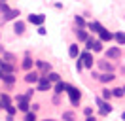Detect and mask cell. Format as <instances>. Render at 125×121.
<instances>
[{"instance_id":"24","label":"cell","mask_w":125,"mask_h":121,"mask_svg":"<svg viewBox=\"0 0 125 121\" xmlns=\"http://www.w3.org/2000/svg\"><path fill=\"white\" fill-rule=\"evenodd\" d=\"M112 95L117 97V98H121L125 95V91H123V87H116V89H112Z\"/></svg>"},{"instance_id":"10","label":"cell","mask_w":125,"mask_h":121,"mask_svg":"<svg viewBox=\"0 0 125 121\" xmlns=\"http://www.w3.org/2000/svg\"><path fill=\"white\" fill-rule=\"evenodd\" d=\"M2 81H6L8 85H13V83H15V78L11 76V72H4V74H2Z\"/></svg>"},{"instance_id":"35","label":"cell","mask_w":125,"mask_h":121,"mask_svg":"<svg viewBox=\"0 0 125 121\" xmlns=\"http://www.w3.org/2000/svg\"><path fill=\"white\" fill-rule=\"evenodd\" d=\"M83 113H85V115H91V113H93V108H85V110H83Z\"/></svg>"},{"instance_id":"28","label":"cell","mask_w":125,"mask_h":121,"mask_svg":"<svg viewBox=\"0 0 125 121\" xmlns=\"http://www.w3.org/2000/svg\"><path fill=\"white\" fill-rule=\"evenodd\" d=\"M47 78H49V81H59L61 78H59V74H55V72H49L47 74Z\"/></svg>"},{"instance_id":"18","label":"cell","mask_w":125,"mask_h":121,"mask_svg":"<svg viewBox=\"0 0 125 121\" xmlns=\"http://www.w3.org/2000/svg\"><path fill=\"white\" fill-rule=\"evenodd\" d=\"M36 66L42 68V70H46V72H51V64H49V62H44V60H36Z\"/></svg>"},{"instance_id":"13","label":"cell","mask_w":125,"mask_h":121,"mask_svg":"<svg viewBox=\"0 0 125 121\" xmlns=\"http://www.w3.org/2000/svg\"><path fill=\"white\" fill-rule=\"evenodd\" d=\"M68 55H70L72 59H76L80 55V49H78V44H72L70 47H68Z\"/></svg>"},{"instance_id":"8","label":"cell","mask_w":125,"mask_h":121,"mask_svg":"<svg viewBox=\"0 0 125 121\" xmlns=\"http://www.w3.org/2000/svg\"><path fill=\"white\" fill-rule=\"evenodd\" d=\"M114 78H116V76L112 74V72H104V74H99V81H102V83H110Z\"/></svg>"},{"instance_id":"20","label":"cell","mask_w":125,"mask_h":121,"mask_svg":"<svg viewBox=\"0 0 125 121\" xmlns=\"http://www.w3.org/2000/svg\"><path fill=\"white\" fill-rule=\"evenodd\" d=\"M4 110L8 112V119H11V117H13V115L17 113V108H15V106H11V104H8L6 108H4Z\"/></svg>"},{"instance_id":"1","label":"cell","mask_w":125,"mask_h":121,"mask_svg":"<svg viewBox=\"0 0 125 121\" xmlns=\"http://www.w3.org/2000/svg\"><path fill=\"white\" fill-rule=\"evenodd\" d=\"M66 93H68V97H70V102L74 106H78L80 98H82V93H80V89H76V87H72V85H68V89H66Z\"/></svg>"},{"instance_id":"39","label":"cell","mask_w":125,"mask_h":121,"mask_svg":"<svg viewBox=\"0 0 125 121\" xmlns=\"http://www.w3.org/2000/svg\"><path fill=\"white\" fill-rule=\"evenodd\" d=\"M2 2H6V0H2Z\"/></svg>"},{"instance_id":"34","label":"cell","mask_w":125,"mask_h":121,"mask_svg":"<svg viewBox=\"0 0 125 121\" xmlns=\"http://www.w3.org/2000/svg\"><path fill=\"white\" fill-rule=\"evenodd\" d=\"M4 59L8 60V62H11V60H13V55H10V53H6V55H4Z\"/></svg>"},{"instance_id":"37","label":"cell","mask_w":125,"mask_h":121,"mask_svg":"<svg viewBox=\"0 0 125 121\" xmlns=\"http://www.w3.org/2000/svg\"><path fill=\"white\" fill-rule=\"evenodd\" d=\"M121 117H123V119H125V112H123V113H121Z\"/></svg>"},{"instance_id":"22","label":"cell","mask_w":125,"mask_h":121,"mask_svg":"<svg viewBox=\"0 0 125 121\" xmlns=\"http://www.w3.org/2000/svg\"><path fill=\"white\" fill-rule=\"evenodd\" d=\"M114 38H116V42H117L119 45L125 44V32H116V34H114Z\"/></svg>"},{"instance_id":"3","label":"cell","mask_w":125,"mask_h":121,"mask_svg":"<svg viewBox=\"0 0 125 121\" xmlns=\"http://www.w3.org/2000/svg\"><path fill=\"white\" fill-rule=\"evenodd\" d=\"M97 104L101 106V115H106V113L112 112V106H110L108 100H102V98H97Z\"/></svg>"},{"instance_id":"23","label":"cell","mask_w":125,"mask_h":121,"mask_svg":"<svg viewBox=\"0 0 125 121\" xmlns=\"http://www.w3.org/2000/svg\"><path fill=\"white\" fill-rule=\"evenodd\" d=\"M8 104H10V97H8V95H0V108L4 110Z\"/></svg>"},{"instance_id":"40","label":"cell","mask_w":125,"mask_h":121,"mask_svg":"<svg viewBox=\"0 0 125 121\" xmlns=\"http://www.w3.org/2000/svg\"><path fill=\"white\" fill-rule=\"evenodd\" d=\"M123 91H125V87H123Z\"/></svg>"},{"instance_id":"31","label":"cell","mask_w":125,"mask_h":121,"mask_svg":"<svg viewBox=\"0 0 125 121\" xmlns=\"http://www.w3.org/2000/svg\"><path fill=\"white\" fill-rule=\"evenodd\" d=\"M62 119H74V113L72 112H64L62 113Z\"/></svg>"},{"instance_id":"29","label":"cell","mask_w":125,"mask_h":121,"mask_svg":"<svg viewBox=\"0 0 125 121\" xmlns=\"http://www.w3.org/2000/svg\"><path fill=\"white\" fill-rule=\"evenodd\" d=\"M25 119H27V121H36V113H34V112H27Z\"/></svg>"},{"instance_id":"6","label":"cell","mask_w":125,"mask_h":121,"mask_svg":"<svg viewBox=\"0 0 125 121\" xmlns=\"http://www.w3.org/2000/svg\"><path fill=\"white\" fill-rule=\"evenodd\" d=\"M38 80H40L38 72H31V70H27V74H25V81H27V83H36Z\"/></svg>"},{"instance_id":"36","label":"cell","mask_w":125,"mask_h":121,"mask_svg":"<svg viewBox=\"0 0 125 121\" xmlns=\"http://www.w3.org/2000/svg\"><path fill=\"white\" fill-rule=\"evenodd\" d=\"M0 53H4V47H2V45H0Z\"/></svg>"},{"instance_id":"12","label":"cell","mask_w":125,"mask_h":121,"mask_svg":"<svg viewBox=\"0 0 125 121\" xmlns=\"http://www.w3.org/2000/svg\"><path fill=\"white\" fill-rule=\"evenodd\" d=\"M66 89H68V85L59 80V81H57V85H55V93H57V95H61L62 91H66Z\"/></svg>"},{"instance_id":"7","label":"cell","mask_w":125,"mask_h":121,"mask_svg":"<svg viewBox=\"0 0 125 121\" xmlns=\"http://www.w3.org/2000/svg\"><path fill=\"white\" fill-rule=\"evenodd\" d=\"M106 57H108V59H119V57H121L119 47H110L108 51H106Z\"/></svg>"},{"instance_id":"27","label":"cell","mask_w":125,"mask_h":121,"mask_svg":"<svg viewBox=\"0 0 125 121\" xmlns=\"http://www.w3.org/2000/svg\"><path fill=\"white\" fill-rule=\"evenodd\" d=\"M110 97H114L112 91L110 89H102V98H104V100H110Z\"/></svg>"},{"instance_id":"9","label":"cell","mask_w":125,"mask_h":121,"mask_svg":"<svg viewBox=\"0 0 125 121\" xmlns=\"http://www.w3.org/2000/svg\"><path fill=\"white\" fill-rule=\"evenodd\" d=\"M99 34H101V40H102V42H110V40L114 38V34H112L110 30H106V29H102Z\"/></svg>"},{"instance_id":"15","label":"cell","mask_w":125,"mask_h":121,"mask_svg":"<svg viewBox=\"0 0 125 121\" xmlns=\"http://www.w3.org/2000/svg\"><path fill=\"white\" fill-rule=\"evenodd\" d=\"M17 110H21V112H29L31 110V104H29V100H19V106H17Z\"/></svg>"},{"instance_id":"21","label":"cell","mask_w":125,"mask_h":121,"mask_svg":"<svg viewBox=\"0 0 125 121\" xmlns=\"http://www.w3.org/2000/svg\"><path fill=\"white\" fill-rule=\"evenodd\" d=\"M21 66H23V70H31L32 68V59L31 57H25L23 62H21Z\"/></svg>"},{"instance_id":"25","label":"cell","mask_w":125,"mask_h":121,"mask_svg":"<svg viewBox=\"0 0 125 121\" xmlns=\"http://www.w3.org/2000/svg\"><path fill=\"white\" fill-rule=\"evenodd\" d=\"M93 51H102V40H93Z\"/></svg>"},{"instance_id":"14","label":"cell","mask_w":125,"mask_h":121,"mask_svg":"<svg viewBox=\"0 0 125 121\" xmlns=\"http://www.w3.org/2000/svg\"><path fill=\"white\" fill-rule=\"evenodd\" d=\"M76 36H78V40H80V42H85L87 38H89V36H87V32L83 30V27H80V29L76 30Z\"/></svg>"},{"instance_id":"26","label":"cell","mask_w":125,"mask_h":121,"mask_svg":"<svg viewBox=\"0 0 125 121\" xmlns=\"http://www.w3.org/2000/svg\"><path fill=\"white\" fill-rule=\"evenodd\" d=\"M0 68H2V72H13V66H11L10 62H2Z\"/></svg>"},{"instance_id":"17","label":"cell","mask_w":125,"mask_h":121,"mask_svg":"<svg viewBox=\"0 0 125 121\" xmlns=\"http://www.w3.org/2000/svg\"><path fill=\"white\" fill-rule=\"evenodd\" d=\"M17 15H19V10H10L8 13L4 15V19H6V21H11V19H15Z\"/></svg>"},{"instance_id":"32","label":"cell","mask_w":125,"mask_h":121,"mask_svg":"<svg viewBox=\"0 0 125 121\" xmlns=\"http://www.w3.org/2000/svg\"><path fill=\"white\" fill-rule=\"evenodd\" d=\"M46 32H47V30L44 29L42 25H38V34H40V36H46Z\"/></svg>"},{"instance_id":"16","label":"cell","mask_w":125,"mask_h":121,"mask_svg":"<svg viewBox=\"0 0 125 121\" xmlns=\"http://www.w3.org/2000/svg\"><path fill=\"white\" fill-rule=\"evenodd\" d=\"M13 30H15V34H23V32H25V23L23 21H15Z\"/></svg>"},{"instance_id":"5","label":"cell","mask_w":125,"mask_h":121,"mask_svg":"<svg viewBox=\"0 0 125 121\" xmlns=\"http://www.w3.org/2000/svg\"><path fill=\"white\" fill-rule=\"evenodd\" d=\"M44 21H46V15H42V13L29 15V23H32V25H44Z\"/></svg>"},{"instance_id":"33","label":"cell","mask_w":125,"mask_h":121,"mask_svg":"<svg viewBox=\"0 0 125 121\" xmlns=\"http://www.w3.org/2000/svg\"><path fill=\"white\" fill-rule=\"evenodd\" d=\"M76 68H78V72L82 70V68H83V60H82V59H80V60H76Z\"/></svg>"},{"instance_id":"11","label":"cell","mask_w":125,"mask_h":121,"mask_svg":"<svg viewBox=\"0 0 125 121\" xmlns=\"http://www.w3.org/2000/svg\"><path fill=\"white\" fill-rule=\"evenodd\" d=\"M99 68L104 70V72H112V70H114L112 62H106V60H99Z\"/></svg>"},{"instance_id":"19","label":"cell","mask_w":125,"mask_h":121,"mask_svg":"<svg viewBox=\"0 0 125 121\" xmlns=\"http://www.w3.org/2000/svg\"><path fill=\"white\" fill-rule=\"evenodd\" d=\"M89 29L93 30V32H101V30L104 29V27H102V25H101L99 21H93V23H89Z\"/></svg>"},{"instance_id":"4","label":"cell","mask_w":125,"mask_h":121,"mask_svg":"<svg viewBox=\"0 0 125 121\" xmlns=\"http://www.w3.org/2000/svg\"><path fill=\"white\" fill-rule=\"evenodd\" d=\"M80 59L83 60V66H85V68H93V55L89 53V49L82 53V57H80Z\"/></svg>"},{"instance_id":"2","label":"cell","mask_w":125,"mask_h":121,"mask_svg":"<svg viewBox=\"0 0 125 121\" xmlns=\"http://www.w3.org/2000/svg\"><path fill=\"white\" fill-rule=\"evenodd\" d=\"M51 89V81H49V78L47 76H40L38 80V91H49Z\"/></svg>"},{"instance_id":"30","label":"cell","mask_w":125,"mask_h":121,"mask_svg":"<svg viewBox=\"0 0 125 121\" xmlns=\"http://www.w3.org/2000/svg\"><path fill=\"white\" fill-rule=\"evenodd\" d=\"M74 21H76V25H78V27H85V21H83V17H80V15H76V19H74Z\"/></svg>"},{"instance_id":"38","label":"cell","mask_w":125,"mask_h":121,"mask_svg":"<svg viewBox=\"0 0 125 121\" xmlns=\"http://www.w3.org/2000/svg\"><path fill=\"white\" fill-rule=\"evenodd\" d=\"M2 62H4V60H2V59H0V64H2Z\"/></svg>"}]
</instances>
